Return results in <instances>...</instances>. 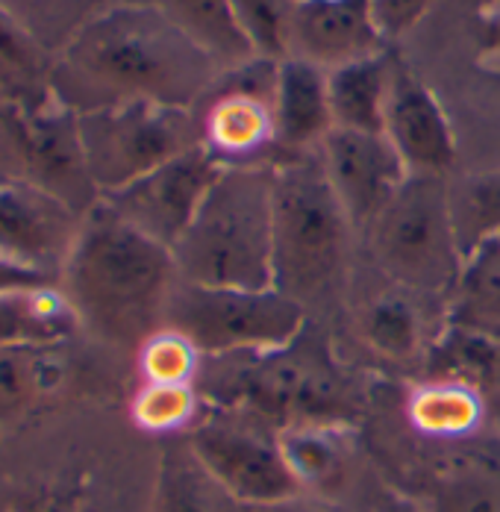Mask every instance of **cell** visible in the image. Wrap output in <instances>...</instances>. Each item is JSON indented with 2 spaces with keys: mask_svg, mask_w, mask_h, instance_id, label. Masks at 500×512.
<instances>
[{
  "mask_svg": "<svg viewBox=\"0 0 500 512\" xmlns=\"http://www.w3.org/2000/svg\"><path fill=\"white\" fill-rule=\"evenodd\" d=\"M500 377V345L486 333L453 327L430 351V380L483 389Z\"/></svg>",
  "mask_w": 500,
  "mask_h": 512,
  "instance_id": "cell-27",
  "label": "cell"
},
{
  "mask_svg": "<svg viewBox=\"0 0 500 512\" xmlns=\"http://www.w3.org/2000/svg\"><path fill=\"white\" fill-rule=\"evenodd\" d=\"M177 283L174 251L136 230L106 201L86 212L56 280L80 333L106 351L133 357L165 327Z\"/></svg>",
  "mask_w": 500,
  "mask_h": 512,
  "instance_id": "cell-2",
  "label": "cell"
},
{
  "mask_svg": "<svg viewBox=\"0 0 500 512\" xmlns=\"http://www.w3.org/2000/svg\"><path fill=\"white\" fill-rule=\"evenodd\" d=\"M318 156L353 230H368L409 180V168L383 133L333 127Z\"/></svg>",
  "mask_w": 500,
  "mask_h": 512,
  "instance_id": "cell-14",
  "label": "cell"
},
{
  "mask_svg": "<svg viewBox=\"0 0 500 512\" xmlns=\"http://www.w3.org/2000/svg\"><path fill=\"white\" fill-rule=\"evenodd\" d=\"M277 448L300 489H333L348 468L345 424H295L277 433Z\"/></svg>",
  "mask_w": 500,
  "mask_h": 512,
  "instance_id": "cell-24",
  "label": "cell"
},
{
  "mask_svg": "<svg viewBox=\"0 0 500 512\" xmlns=\"http://www.w3.org/2000/svg\"><path fill=\"white\" fill-rule=\"evenodd\" d=\"M242 30L259 56H286V0H230Z\"/></svg>",
  "mask_w": 500,
  "mask_h": 512,
  "instance_id": "cell-33",
  "label": "cell"
},
{
  "mask_svg": "<svg viewBox=\"0 0 500 512\" xmlns=\"http://www.w3.org/2000/svg\"><path fill=\"white\" fill-rule=\"evenodd\" d=\"M174 259L195 286L274 289V165H227Z\"/></svg>",
  "mask_w": 500,
  "mask_h": 512,
  "instance_id": "cell-3",
  "label": "cell"
},
{
  "mask_svg": "<svg viewBox=\"0 0 500 512\" xmlns=\"http://www.w3.org/2000/svg\"><path fill=\"white\" fill-rule=\"evenodd\" d=\"M0 512H92L86 495L71 483L42 480L21 486L0 501Z\"/></svg>",
  "mask_w": 500,
  "mask_h": 512,
  "instance_id": "cell-34",
  "label": "cell"
},
{
  "mask_svg": "<svg viewBox=\"0 0 500 512\" xmlns=\"http://www.w3.org/2000/svg\"><path fill=\"white\" fill-rule=\"evenodd\" d=\"M383 136L406 162L409 174L445 177L456 162V139L442 103L400 59H392Z\"/></svg>",
  "mask_w": 500,
  "mask_h": 512,
  "instance_id": "cell-16",
  "label": "cell"
},
{
  "mask_svg": "<svg viewBox=\"0 0 500 512\" xmlns=\"http://www.w3.org/2000/svg\"><path fill=\"white\" fill-rule=\"evenodd\" d=\"M392 53H377L359 62L327 71L333 124L342 130L383 133L386 101L392 86Z\"/></svg>",
  "mask_w": 500,
  "mask_h": 512,
  "instance_id": "cell-21",
  "label": "cell"
},
{
  "mask_svg": "<svg viewBox=\"0 0 500 512\" xmlns=\"http://www.w3.org/2000/svg\"><path fill=\"white\" fill-rule=\"evenodd\" d=\"M71 377V342L0 351V427L18 424Z\"/></svg>",
  "mask_w": 500,
  "mask_h": 512,
  "instance_id": "cell-18",
  "label": "cell"
},
{
  "mask_svg": "<svg viewBox=\"0 0 500 512\" xmlns=\"http://www.w3.org/2000/svg\"><path fill=\"white\" fill-rule=\"evenodd\" d=\"M450 212L462 256L500 239V168L465 177L450 189Z\"/></svg>",
  "mask_w": 500,
  "mask_h": 512,
  "instance_id": "cell-28",
  "label": "cell"
},
{
  "mask_svg": "<svg viewBox=\"0 0 500 512\" xmlns=\"http://www.w3.org/2000/svg\"><path fill=\"white\" fill-rule=\"evenodd\" d=\"M77 118L86 168L100 192V201L203 145L198 109L124 103L83 112Z\"/></svg>",
  "mask_w": 500,
  "mask_h": 512,
  "instance_id": "cell-7",
  "label": "cell"
},
{
  "mask_svg": "<svg viewBox=\"0 0 500 512\" xmlns=\"http://www.w3.org/2000/svg\"><path fill=\"white\" fill-rule=\"evenodd\" d=\"M33 286H53V280L0 254V295L15 292V289H33Z\"/></svg>",
  "mask_w": 500,
  "mask_h": 512,
  "instance_id": "cell-38",
  "label": "cell"
},
{
  "mask_svg": "<svg viewBox=\"0 0 500 512\" xmlns=\"http://www.w3.org/2000/svg\"><path fill=\"white\" fill-rule=\"evenodd\" d=\"M83 218L33 183L0 177V254L53 283L80 236Z\"/></svg>",
  "mask_w": 500,
  "mask_h": 512,
  "instance_id": "cell-13",
  "label": "cell"
},
{
  "mask_svg": "<svg viewBox=\"0 0 500 512\" xmlns=\"http://www.w3.org/2000/svg\"><path fill=\"white\" fill-rule=\"evenodd\" d=\"M389 39L374 18V0L286 3V56L321 71L386 53Z\"/></svg>",
  "mask_w": 500,
  "mask_h": 512,
  "instance_id": "cell-15",
  "label": "cell"
},
{
  "mask_svg": "<svg viewBox=\"0 0 500 512\" xmlns=\"http://www.w3.org/2000/svg\"><path fill=\"white\" fill-rule=\"evenodd\" d=\"M198 401L195 383H142L133 395L130 415L145 433H177L195 421Z\"/></svg>",
  "mask_w": 500,
  "mask_h": 512,
  "instance_id": "cell-31",
  "label": "cell"
},
{
  "mask_svg": "<svg viewBox=\"0 0 500 512\" xmlns=\"http://www.w3.org/2000/svg\"><path fill=\"white\" fill-rule=\"evenodd\" d=\"M80 336V321L59 286H33L0 295V351L65 345Z\"/></svg>",
  "mask_w": 500,
  "mask_h": 512,
  "instance_id": "cell-20",
  "label": "cell"
},
{
  "mask_svg": "<svg viewBox=\"0 0 500 512\" xmlns=\"http://www.w3.org/2000/svg\"><path fill=\"white\" fill-rule=\"evenodd\" d=\"M436 0H374V18L386 39H395L415 27Z\"/></svg>",
  "mask_w": 500,
  "mask_h": 512,
  "instance_id": "cell-37",
  "label": "cell"
},
{
  "mask_svg": "<svg viewBox=\"0 0 500 512\" xmlns=\"http://www.w3.org/2000/svg\"><path fill=\"white\" fill-rule=\"evenodd\" d=\"M200 354L195 342L180 330L162 327L139 348L136 365L145 383H195L200 371Z\"/></svg>",
  "mask_w": 500,
  "mask_h": 512,
  "instance_id": "cell-32",
  "label": "cell"
},
{
  "mask_svg": "<svg viewBox=\"0 0 500 512\" xmlns=\"http://www.w3.org/2000/svg\"><path fill=\"white\" fill-rule=\"evenodd\" d=\"M189 454L215 486L245 507L300 498V483L283 460L277 439L268 442L248 427L200 421L189 433Z\"/></svg>",
  "mask_w": 500,
  "mask_h": 512,
  "instance_id": "cell-12",
  "label": "cell"
},
{
  "mask_svg": "<svg viewBox=\"0 0 500 512\" xmlns=\"http://www.w3.org/2000/svg\"><path fill=\"white\" fill-rule=\"evenodd\" d=\"M371 512H427L421 510L418 504H412V501H406V498H400V495H386V498H380Z\"/></svg>",
  "mask_w": 500,
  "mask_h": 512,
  "instance_id": "cell-39",
  "label": "cell"
},
{
  "mask_svg": "<svg viewBox=\"0 0 500 512\" xmlns=\"http://www.w3.org/2000/svg\"><path fill=\"white\" fill-rule=\"evenodd\" d=\"M0 177H15L56 195L86 215L100 204L80 142V118L65 103L0 101Z\"/></svg>",
  "mask_w": 500,
  "mask_h": 512,
  "instance_id": "cell-9",
  "label": "cell"
},
{
  "mask_svg": "<svg viewBox=\"0 0 500 512\" xmlns=\"http://www.w3.org/2000/svg\"><path fill=\"white\" fill-rule=\"evenodd\" d=\"M427 512H500L498 442H480L456 454L436 480Z\"/></svg>",
  "mask_w": 500,
  "mask_h": 512,
  "instance_id": "cell-22",
  "label": "cell"
},
{
  "mask_svg": "<svg viewBox=\"0 0 500 512\" xmlns=\"http://www.w3.org/2000/svg\"><path fill=\"white\" fill-rule=\"evenodd\" d=\"M365 233L380 268L406 289L453 295L465 256L459 251L450 189L442 177L409 174Z\"/></svg>",
  "mask_w": 500,
  "mask_h": 512,
  "instance_id": "cell-5",
  "label": "cell"
},
{
  "mask_svg": "<svg viewBox=\"0 0 500 512\" xmlns=\"http://www.w3.org/2000/svg\"><path fill=\"white\" fill-rule=\"evenodd\" d=\"M353 224L318 154L274 162V289L309 304L345 274Z\"/></svg>",
  "mask_w": 500,
  "mask_h": 512,
  "instance_id": "cell-4",
  "label": "cell"
},
{
  "mask_svg": "<svg viewBox=\"0 0 500 512\" xmlns=\"http://www.w3.org/2000/svg\"><path fill=\"white\" fill-rule=\"evenodd\" d=\"M112 0H0V6L56 53L95 12Z\"/></svg>",
  "mask_w": 500,
  "mask_h": 512,
  "instance_id": "cell-30",
  "label": "cell"
},
{
  "mask_svg": "<svg viewBox=\"0 0 500 512\" xmlns=\"http://www.w3.org/2000/svg\"><path fill=\"white\" fill-rule=\"evenodd\" d=\"M224 171L227 162L198 145L103 201L153 242L174 251Z\"/></svg>",
  "mask_w": 500,
  "mask_h": 512,
  "instance_id": "cell-11",
  "label": "cell"
},
{
  "mask_svg": "<svg viewBox=\"0 0 500 512\" xmlns=\"http://www.w3.org/2000/svg\"><path fill=\"white\" fill-rule=\"evenodd\" d=\"M277 71L280 59L253 56L250 62L221 74L209 98L198 106L203 145L227 165H250L274 151L277 121Z\"/></svg>",
  "mask_w": 500,
  "mask_h": 512,
  "instance_id": "cell-10",
  "label": "cell"
},
{
  "mask_svg": "<svg viewBox=\"0 0 500 512\" xmlns=\"http://www.w3.org/2000/svg\"><path fill=\"white\" fill-rule=\"evenodd\" d=\"M153 9L195 39L224 71L239 68L259 53L253 51L248 33L242 30L230 0H115Z\"/></svg>",
  "mask_w": 500,
  "mask_h": 512,
  "instance_id": "cell-19",
  "label": "cell"
},
{
  "mask_svg": "<svg viewBox=\"0 0 500 512\" xmlns=\"http://www.w3.org/2000/svg\"><path fill=\"white\" fill-rule=\"evenodd\" d=\"M298 342L280 351L250 354V362L230 371V377L224 374L209 395L250 407L283 427L348 424L356 404L345 377L321 354L300 351Z\"/></svg>",
  "mask_w": 500,
  "mask_h": 512,
  "instance_id": "cell-8",
  "label": "cell"
},
{
  "mask_svg": "<svg viewBox=\"0 0 500 512\" xmlns=\"http://www.w3.org/2000/svg\"><path fill=\"white\" fill-rule=\"evenodd\" d=\"M450 324L500 336V239L465 256L459 283L450 295Z\"/></svg>",
  "mask_w": 500,
  "mask_h": 512,
  "instance_id": "cell-25",
  "label": "cell"
},
{
  "mask_svg": "<svg viewBox=\"0 0 500 512\" xmlns=\"http://www.w3.org/2000/svg\"><path fill=\"white\" fill-rule=\"evenodd\" d=\"M286 3H298V0H286Z\"/></svg>",
  "mask_w": 500,
  "mask_h": 512,
  "instance_id": "cell-41",
  "label": "cell"
},
{
  "mask_svg": "<svg viewBox=\"0 0 500 512\" xmlns=\"http://www.w3.org/2000/svg\"><path fill=\"white\" fill-rule=\"evenodd\" d=\"M165 327L189 336L203 357H250L298 342L306 309L280 289H212L180 280Z\"/></svg>",
  "mask_w": 500,
  "mask_h": 512,
  "instance_id": "cell-6",
  "label": "cell"
},
{
  "mask_svg": "<svg viewBox=\"0 0 500 512\" xmlns=\"http://www.w3.org/2000/svg\"><path fill=\"white\" fill-rule=\"evenodd\" d=\"M156 512H209L186 465L168 460L162 468Z\"/></svg>",
  "mask_w": 500,
  "mask_h": 512,
  "instance_id": "cell-35",
  "label": "cell"
},
{
  "mask_svg": "<svg viewBox=\"0 0 500 512\" xmlns=\"http://www.w3.org/2000/svg\"><path fill=\"white\" fill-rule=\"evenodd\" d=\"M415 430L433 439H465L483 421L480 392L462 383L430 380L427 386L415 389L406 407Z\"/></svg>",
  "mask_w": 500,
  "mask_h": 512,
  "instance_id": "cell-26",
  "label": "cell"
},
{
  "mask_svg": "<svg viewBox=\"0 0 500 512\" xmlns=\"http://www.w3.org/2000/svg\"><path fill=\"white\" fill-rule=\"evenodd\" d=\"M274 121H277L274 151L280 154L277 162L318 154L321 142L336 127L327 71L295 56H283L277 71Z\"/></svg>",
  "mask_w": 500,
  "mask_h": 512,
  "instance_id": "cell-17",
  "label": "cell"
},
{
  "mask_svg": "<svg viewBox=\"0 0 500 512\" xmlns=\"http://www.w3.org/2000/svg\"><path fill=\"white\" fill-rule=\"evenodd\" d=\"M248 512H321L309 504H303L300 498H292V501H283V504H268V507H248Z\"/></svg>",
  "mask_w": 500,
  "mask_h": 512,
  "instance_id": "cell-40",
  "label": "cell"
},
{
  "mask_svg": "<svg viewBox=\"0 0 500 512\" xmlns=\"http://www.w3.org/2000/svg\"><path fill=\"white\" fill-rule=\"evenodd\" d=\"M362 336L383 357H415L421 351V315L403 295H380L362 309Z\"/></svg>",
  "mask_w": 500,
  "mask_h": 512,
  "instance_id": "cell-29",
  "label": "cell"
},
{
  "mask_svg": "<svg viewBox=\"0 0 500 512\" xmlns=\"http://www.w3.org/2000/svg\"><path fill=\"white\" fill-rule=\"evenodd\" d=\"M50 71L53 53L0 6V101L36 106L56 98Z\"/></svg>",
  "mask_w": 500,
  "mask_h": 512,
  "instance_id": "cell-23",
  "label": "cell"
},
{
  "mask_svg": "<svg viewBox=\"0 0 500 512\" xmlns=\"http://www.w3.org/2000/svg\"><path fill=\"white\" fill-rule=\"evenodd\" d=\"M221 74L168 18L112 0L53 53L50 89L77 115L124 103L198 109Z\"/></svg>",
  "mask_w": 500,
  "mask_h": 512,
  "instance_id": "cell-1",
  "label": "cell"
},
{
  "mask_svg": "<svg viewBox=\"0 0 500 512\" xmlns=\"http://www.w3.org/2000/svg\"><path fill=\"white\" fill-rule=\"evenodd\" d=\"M477 62L500 77V0H483L477 12Z\"/></svg>",
  "mask_w": 500,
  "mask_h": 512,
  "instance_id": "cell-36",
  "label": "cell"
}]
</instances>
